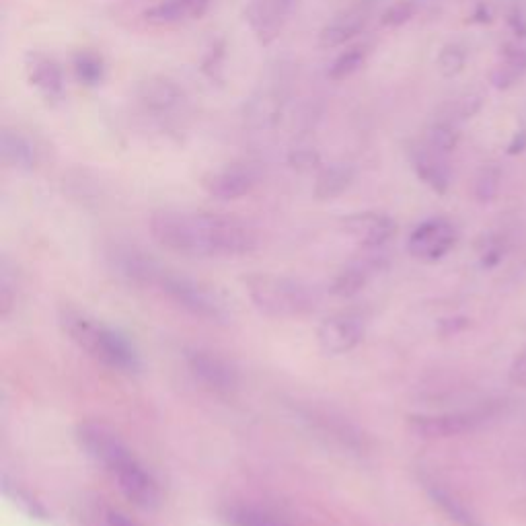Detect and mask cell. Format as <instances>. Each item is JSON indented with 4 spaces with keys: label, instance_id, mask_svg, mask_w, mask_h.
<instances>
[{
    "label": "cell",
    "instance_id": "obj_24",
    "mask_svg": "<svg viewBox=\"0 0 526 526\" xmlns=\"http://www.w3.org/2000/svg\"><path fill=\"white\" fill-rule=\"evenodd\" d=\"M374 268H377V261L374 259H364V261H354L348 268H344L340 274L335 276L331 284V292L335 296L350 298L358 294L370 280Z\"/></svg>",
    "mask_w": 526,
    "mask_h": 526
},
{
    "label": "cell",
    "instance_id": "obj_36",
    "mask_svg": "<svg viewBox=\"0 0 526 526\" xmlns=\"http://www.w3.org/2000/svg\"><path fill=\"white\" fill-rule=\"evenodd\" d=\"M15 282L7 268V261L3 263V272H0V315L7 317L15 305Z\"/></svg>",
    "mask_w": 526,
    "mask_h": 526
},
{
    "label": "cell",
    "instance_id": "obj_40",
    "mask_svg": "<svg viewBox=\"0 0 526 526\" xmlns=\"http://www.w3.org/2000/svg\"><path fill=\"white\" fill-rule=\"evenodd\" d=\"M183 3L187 5V9H190L192 19H200L210 7V0H183Z\"/></svg>",
    "mask_w": 526,
    "mask_h": 526
},
{
    "label": "cell",
    "instance_id": "obj_3",
    "mask_svg": "<svg viewBox=\"0 0 526 526\" xmlns=\"http://www.w3.org/2000/svg\"><path fill=\"white\" fill-rule=\"evenodd\" d=\"M245 286L253 307L274 319L305 317L317 307L315 290L288 276L253 274L245 278Z\"/></svg>",
    "mask_w": 526,
    "mask_h": 526
},
{
    "label": "cell",
    "instance_id": "obj_31",
    "mask_svg": "<svg viewBox=\"0 0 526 526\" xmlns=\"http://www.w3.org/2000/svg\"><path fill=\"white\" fill-rule=\"evenodd\" d=\"M483 105V97L477 91H467L463 95H459L453 103L448 105L446 109V118L461 122V120H471L473 116L479 114V109Z\"/></svg>",
    "mask_w": 526,
    "mask_h": 526
},
{
    "label": "cell",
    "instance_id": "obj_29",
    "mask_svg": "<svg viewBox=\"0 0 526 526\" xmlns=\"http://www.w3.org/2000/svg\"><path fill=\"white\" fill-rule=\"evenodd\" d=\"M187 19H192V13L183 0H163V3L144 11V21L155 27H169Z\"/></svg>",
    "mask_w": 526,
    "mask_h": 526
},
{
    "label": "cell",
    "instance_id": "obj_8",
    "mask_svg": "<svg viewBox=\"0 0 526 526\" xmlns=\"http://www.w3.org/2000/svg\"><path fill=\"white\" fill-rule=\"evenodd\" d=\"M364 333L366 323L358 313H337L319 325L317 342L327 356H342L364 340Z\"/></svg>",
    "mask_w": 526,
    "mask_h": 526
},
{
    "label": "cell",
    "instance_id": "obj_38",
    "mask_svg": "<svg viewBox=\"0 0 526 526\" xmlns=\"http://www.w3.org/2000/svg\"><path fill=\"white\" fill-rule=\"evenodd\" d=\"M510 25L516 31V35H526V13L520 7H516L510 13Z\"/></svg>",
    "mask_w": 526,
    "mask_h": 526
},
{
    "label": "cell",
    "instance_id": "obj_11",
    "mask_svg": "<svg viewBox=\"0 0 526 526\" xmlns=\"http://www.w3.org/2000/svg\"><path fill=\"white\" fill-rule=\"evenodd\" d=\"M290 9L292 0H249L245 19L261 46H272L282 35Z\"/></svg>",
    "mask_w": 526,
    "mask_h": 526
},
{
    "label": "cell",
    "instance_id": "obj_12",
    "mask_svg": "<svg viewBox=\"0 0 526 526\" xmlns=\"http://www.w3.org/2000/svg\"><path fill=\"white\" fill-rule=\"evenodd\" d=\"M374 0H356L354 5L337 13L319 33V46L333 50L350 44L370 21Z\"/></svg>",
    "mask_w": 526,
    "mask_h": 526
},
{
    "label": "cell",
    "instance_id": "obj_10",
    "mask_svg": "<svg viewBox=\"0 0 526 526\" xmlns=\"http://www.w3.org/2000/svg\"><path fill=\"white\" fill-rule=\"evenodd\" d=\"M457 243V229L453 222L444 218H432L422 222L420 227L409 235L407 249L420 261H438L450 253Z\"/></svg>",
    "mask_w": 526,
    "mask_h": 526
},
{
    "label": "cell",
    "instance_id": "obj_19",
    "mask_svg": "<svg viewBox=\"0 0 526 526\" xmlns=\"http://www.w3.org/2000/svg\"><path fill=\"white\" fill-rule=\"evenodd\" d=\"M0 155L5 165L17 171H33L40 165V148L17 128H3L0 132Z\"/></svg>",
    "mask_w": 526,
    "mask_h": 526
},
{
    "label": "cell",
    "instance_id": "obj_39",
    "mask_svg": "<svg viewBox=\"0 0 526 526\" xmlns=\"http://www.w3.org/2000/svg\"><path fill=\"white\" fill-rule=\"evenodd\" d=\"M107 526H140V524L134 522L132 518H128V516L122 514V512L109 510V512H107Z\"/></svg>",
    "mask_w": 526,
    "mask_h": 526
},
{
    "label": "cell",
    "instance_id": "obj_9",
    "mask_svg": "<svg viewBox=\"0 0 526 526\" xmlns=\"http://www.w3.org/2000/svg\"><path fill=\"white\" fill-rule=\"evenodd\" d=\"M185 362L187 368H190V372L194 374V379L202 383L206 389H210L212 393L229 395L239 387L237 368L218 354L194 350L187 352Z\"/></svg>",
    "mask_w": 526,
    "mask_h": 526
},
{
    "label": "cell",
    "instance_id": "obj_32",
    "mask_svg": "<svg viewBox=\"0 0 526 526\" xmlns=\"http://www.w3.org/2000/svg\"><path fill=\"white\" fill-rule=\"evenodd\" d=\"M227 520L231 522V526H278L280 522L274 516L261 512L257 508H249V506L229 508Z\"/></svg>",
    "mask_w": 526,
    "mask_h": 526
},
{
    "label": "cell",
    "instance_id": "obj_26",
    "mask_svg": "<svg viewBox=\"0 0 526 526\" xmlns=\"http://www.w3.org/2000/svg\"><path fill=\"white\" fill-rule=\"evenodd\" d=\"M74 74L81 85L85 87H97L105 79V62L103 58L93 50H79L72 58Z\"/></svg>",
    "mask_w": 526,
    "mask_h": 526
},
{
    "label": "cell",
    "instance_id": "obj_18",
    "mask_svg": "<svg viewBox=\"0 0 526 526\" xmlns=\"http://www.w3.org/2000/svg\"><path fill=\"white\" fill-rule=\"evenodd\" d=\"M411 165L416 169V175L436 194H446L450 187V167L444 161V155L434 150L432 146L413 144L411 146Z\"/></svg>",
    "mask_w": 526,
    "mask_h": 526
},
{
    "label": "cell",
    "instance_id": "obj_27",
    "mask_svg": "<svg viewBox=\"0 0 526 526\" xmlns=\"http://www.w3.org/2000/svg\"><path fill=\"white\" fill-rule=\"evenodd\" d=\"M366 58H368V48L366 46H356V48H350L346 52H342L340 56H337L329 68H327V79L329 81H346L350 77H354V74L366 64Z\"/></svg>",
    "mask_w": 526,
    "mask_h": 526
},
{
    "label": "cell",
    "instance_id": "obj_37",
    "mask_svg": "<svg viewBox=\"0 0 526 526\" xmlns=\"http://www.w3.org/2000/svg\"><path fill=\"white\" fill-rule=\"evenodd\" d=\"M510 379H512V383L526 387V350L522 352L520 358H516V362L510 370Z\"/></svg>",
    "mask_w": 526,
    "mask_h": 526
},
{
    "label": "cell",
    "instance_id": "obj_22",
    "mask_svg": "<svg viewBox=\"0 0 526 526\" xmlns=\"http://www.w3.org/2000/svg\"><path fill=\"white\" fill-rule=\"evenodd\" d=\"M356 171L348 163H333L329 167H323L317 177H315V187L313 194L321 202H329L340 198L350 190V185L354 183Z\"/></svg>",
    "mask_w": 526,
    "mask_h": 526
},
{
    "label": "cell",
    "instance_id": "obj_33",
    "mask_svg": "<svg viewBox=\"0 0 526 526\" xmlns=\"http://www.w3.org/2000/svg\"><path fill=\"white\" fill-rule=\"evenodd\" d=\"M288 165L296 169L298 173H311L319 169L321 155H319V150L313 146H294L288 153Z\"/></svg>",
    "mask_w": 526,
    "mask_h": 526
},
{
    "label": "cell",
    "instance_id": "obj_23",
    "mask_svg": "<svg viewBox=\"0 0 526 526\" xmlns=\"http://www.w3.org/2000/svg\"><path fill=\"white\" fill-rule=\"evenodd\" d=\"M526 72V46L522 44H506L502 50V62L492 74V83L498 89H508L522 79Z\"/></svg>",
    "mask_w": 526,
    "mask_h": 526
},
{
    "label": "cell",
    "instance_id": "obj_1",
    "mask_svg": "<svg viewBox=\"0 0 526 526\" xmlns=\"http://www.w3.org/2000/svg\"><path fill=\"white\" fill-rule=\"evenodd\" d=\"M148 229L167 251L185 257H241L257 247L255 231L235 216L190 210H159Z\"/></svg>",
    "mask_w": 526,
    "mask_h": 526
},
{
    "label": "cell",
    "instance_id": "obj_2",
    "mask_svg": "<svg viewBox=\"0 0 526 526\" xmlns=\"http://www.w3.org/2000/svg\"><path fill=\"white\" fill-rule=\"evenodd\" d=\"M60 325L70 340L93 360L128 374L140 370V356L122 331L74 309L60 313Z\"/></svg>",
    "mask_w": 526,
    "mask_h": 526
},
{
    "label": "cell",
    "instance_id": "obj_17",
    "mask_svg": "<svg viewBox=\"0 0 526 526\" xmlns=\"http://www.w3.org/2000/svg\"><path fill=\"white\" fill-rule=\"evenodd\" d=\"M136 99L150 114L163 116L171 114L173 109H177L183 103L185 93L173 79L163 77V74H155V77H148L138 83Z\"/></svg>",
    "mask_w": 526,
    "mask_h": 526
},
{
    "label": "cell",
    "instance_id": "obj_35",
    "mask_svg": "<svg viewBox=\"0 0 526 526\" xmlns=\"http://www.w3.org/2000/svg\"><path fill=\"white\" fill-rule=\"evenodd\" d=\"M498 181H500V171L496 167L481 169L475 183V192L479 200H492L494 194L498 192Z\"/></svg>",
    "mask_w": 526,
    "mask_h": 526
},
{
    "label": "cell",
    "instance_id": "obj_6",
    "mask_svg": "<svg viewBox=\"0 0 526 526\" xmlns=\"http://www.w3.org/2000/svg\"><path fill=\"white\" fill-rule=\"evenodd\" d=\"M77 442L97 465H101L111 477L120 469L136 461V455L118 432L101 422H83L77 428Z\"/></svg>",
    "mask_w": 526,
    "mask_h": 526
},
{
    "label": "cell",
    "instance_id": "obj_25",
    "mask_svg": "<svg viewBox=\"0 0 526 526\" xmlns=\"http://www.w3.org/2000/svg\"><path fill=\"white\" fill-rule=\"evenodd\" d=\"M459 142H461V132L457 128V122L446 116L434 120L426 130V144L442 155L453 153Z\"/></svg>",
    "mask_w": 526,
    "mask_h": 526
},
{
    "label": "cell",
    "instance_id": "obj_30",
    "mask_svg": "<svg viewBox=\"0 0 526 526\" xmlns=\"http://www.w3.org/2000/svg\"><path fill=\"white\" fill-rule=\"evenodd\" d=\"M467 64V50L461 44H446L436 58L438 72L446 79H455L465 70Z\"/></svg>",
    "mask_w": 526,
    "mask_h": 526
},
{
    "label": "cell",
    "instance_id": "obj_5",
    "mask_svg": "<svg viewBox=\"0 0 526 526\" xmlns=\"http://www.w3.org/2000/svg\"><path fill=\"white\" fill-rule=\"evenodd\" d=\"M498 413H500L498 405H487L471 411L436 413V416H409L407 426L420 438H430V440L455 438L481 428L483 424L494 420Z\"/></svg>",
    "mask_w": 526,
    "mask_h": 526
},
{
    "label": "cell",
    "instance_id": "obj_28",
    "mask_svg": "<svg viewBox=\"0 0 526 526\" xmlns=\"http://www.w3.org/2000/svg\"><path fill=\"white\" fill-rule=\"evenodd\" d=\"M3 494L5 498L17 508L21 510L27 518L31 520H48V510L44 508L42 502H37L27 490H23L21 485L13 483L9 477L3 479Z\"/></svg>",
    "mask_w": 526,
    "mask_h": 526
},
{
    "label": "cell",
    "instance_id": "obj_15",
    "mask_svg": "<svg viewBox=\"0 0 526 526\" xmlns=\"http://www.w3.org/2000/svg\"><path fill=\"white\" fill-rule=\"evenodd\" d=\"M344 231L364 249H377L397 233V224L383 212H356L344 218Z\"/></svg>",
    "mask_w": 526,
    "mask_h": 526
},
{
    "label": "cell",
    "instance_id": "obj_34",
    "mask_svg": "<svg viewBox=\"0 0 526 526\" xmlns=\"http://www.w3.org/2000/svg\"><path fill=\"white\" fill-rule=\"evenodd\" d=\"M416 11H418V7H416V3H413V0H397L395 5H391L389 9L383 11V15H381V25H383V27H391V29L401 27V25H405L407 21L413 19Z\"/></svg>",
    "mask_w": 526,
    "mask_h": 526
},
{
    "label": "cell",
    "instance_id": "obj_21",
    "mask_svg": "<svg viewBox=\"0 0 526 526\" xmlns=\"http://www.w3.org/2000/svg\"><path fill=\"white\" fill-rule=\"evenodd\" d=\"M114 263H116L118 274L126 276L128 280H132V282H136V284L157 286V284H159V278H161L163 272H165L155 259H150V257H146L144 253L134 251V249L116 251Z\"/></svg>",
    "mask_w": 526,
    "mask_h": 526
},
{
    "label": "cell",
    "instance_id": "obj_14",
    "mask_svg": "<svg viewBox=\"0 0 526 526\" xmlns=\"http://www.w3.org/2000/svg\"><path fill=\"white\" fill-rule=\"evenodd\" d=\"M257 185V173L251 167L243 165H229L218 171H210L202 177V187L206 194L216 200H239L251 194Z\"/></svg>",
    "mask_w": 526,
    "mask_h": 526
},
{
    "label": "cell",
    "instance_id": "obj_7",
    "mask_svg": "<svg viewBox=\"0 0 526 526\" xmlns=\"http://www.w3.org/2000/svg\"><path fill=\"white\" fill-rule=\"evenodd\" d=\"M288 93L280 81L261 85L247 101L243 109L245 126L255 132H270L280 126L286 114Z\"/></svg>",
    "mask_w": 526,
    "mask_h": 526
},
{
    "label": "cell",
    "instance_id": "obj_20",
    "mask_svg": "<svg viewBox=\"0 0 526 526\" xmlns=\"http://www.w3.org/2000/svg\"><path fill=\"white\" fill-rule=\"evenodd\" d=\"M422 485L432 500V504L457 526H481L479 518L471 512V508L448 487L432 477H422Z\"/></svg>",
    "mask_w": 526,
    "mask_h": 526
},
{
    "label": "cell",
    "instance_id": "obj_4",
    "mask_svg": "<svg viewBox=\"0 0 526 526\" xmlns=\"http://www.w3.org/2000/svg\"><path fill=\"white\" fill-rule=\"evenodd\" d=\"M157 286L194 317L206 319L210 323H229L233 317L229 300L210 284L165 270Z\"/></svg>",
    "mask_w": 526,
    "mask_h": 526
},
{
    "label": "cell",
    "instance_id": "obj_16",
    "mask_svg": "<svg viewBox=\"0 0 526 526\" xmlns=\"http://www.w3.org/2000/svg\"><path fill=\"white\" fill-rule=\"evenodd\" d=\"M25 70L31 87L40 91V95L50 101H62L66 93V81L62 66L48 54L29 52L25 58Z\"/></svg>",
    "mask_w": 526,
    "mask_h": 526
},
{
    "label": "cell",
    "instance_id": "obj_13",
    "mask_svg": "<svg viewBox=\"0 0 526 526\" xmlns=\"http://www.w3.org/2000/svg\"><path fill=\"white\" fill-rule=\"evenodd\" d=\"M120 492L140 510H157L161 506V490L150 471L136 459L114 475Z\"/></svg>",
    "mask_w": 526,
    "mask_h": 526
}]
</instances>
